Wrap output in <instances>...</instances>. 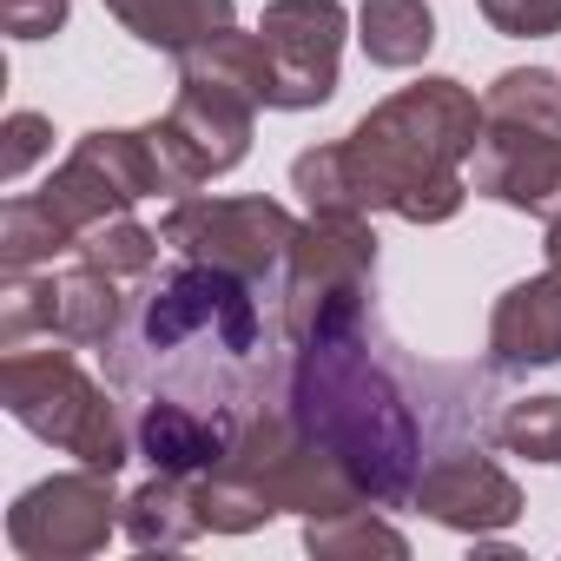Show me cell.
Here are the masks:
<instances>
[{
	"instance_id": "obj_9",
	"label": "cell",
	"mask_w": 561,
	"mask_h": 561,
	"mask_svg": "<svg viewBox=\"0 0 561 561\" xmlns=\"http://www.w3.org/2000/svg\"><path fill=\"white\" fill-rule=\"evenodd\" d=\"M152 192H159V172H152L146 133H87V139L67 152V165L47 179L41 198L87 238L93 225L133 211V205L152 198Z\"/></svg>"
},
{
	"instance_id": "obj_14",
	"label": "cell",
	"mask_w": 561,
	"mask_h": 561,
	"mask_svg": "<svg viewBox=\"0 0 561 561\" xmlns=\"http://www.w3.org/2000/svg\"><path fill=\"white\" fill-rule=\"evenodd\" d=\"M489 357L495 370H541L561 364V271L548 264L541 277L515 285L495 318H489Z\"/></svg>"
},
{
	"instance_id": "obj_22",
	"label": "cell",
	"mask_w": 561,
	"mask_h": 561,
	"mask_svg": "<svg viewBox=\"0 0 561 561\" xmlns=\"http://www.w3.org/2000/svg\"><path fill=\"white\" fill-rule=\"evenodd\" d=\"M159 231H146V225H133L126 211L119 218H106V225H93L87 238H80V257H93L100 271H113V277H152V264H159Z\"/></svg>"
},
{
	"instance_id": "obj_8",
	"label": "cell",
	"mask_w": 561,
	"mask_h": 561,
	"mask_svg": "<svg viewBox=\"0 0 561 561\" xmlns=\"http://www.w3.org/2000/svg\"><path fill=\"white\" fill-rule=\"evenodd\" d=\"M344 0H271L264 21H257V41L271 54V106L277 113H305V106H324L337 93V54H344Z\"/></svg>"
},
{
	"instance_id": "obj_10",
	"label": "cell",
	"mask_w": 561,
	"mask_h": 561,
	"mask_svg": "<svg viewBox=\"0 0 561 561\" xmlns=\"http://www.w3.org/2000/svg\"><path fill=\"white\" fill-rule=\"evenodd\" d=\"M113 476L106 469H73V476H54L41 489H27L8 515V541L27 554V561H67V554H93L106 548L113 535Z\"/></svg>"
},
{
	"instance_id": "obj_25",
	"label": "cell",
	"mask_w": 561,
	"mask_h": 561,
	"mask_svg": "<svg viewBox=\"0 0 561 561\" xmlns=\"http://www.w3.org/2000/svg\"><path fill=\"white\" fill-rule=\"evenodd\" d=\"M476 8L508 41H548V34H561V0H476Z\"/></svg>"
},
{
	"instance_id": "obj_17",
	"label": "cell",
	"mask_w": 561,
	"mask_h": 561,
	"mask_svg": "<svg viewBox=\"0 0 561 561\" xmlns=\"http://www.w3.org/2000/svg\"><path fill=\"white\" fill-rule=\"evenodd\" d=\"M357 41L370 54V67H416L430 47H436V14L423 8V0H364L357 14Z\"/></svg>"
},
{
	"instance_id": "obj_20",
	"label": "cell",
	"mask_w": 561,
	"mask_h": 561,
	"mask_svg": "<svg viewBox=\"0 0 561 561\" xmlns=\"http://www.w3.org/2000/svg\"><path fill=\"white\" fill-rule=\"evenodd\" d=\"M60 251H80V231L34 192V198H8V211H0V257H8V271H34Z\"/></svg>"
},
{
	"instance_id": "obj_27",
	"label": "cell",
	"mask_w": 561,
	"mask_h": 561,
	"mask_svg": "<svg viewBox=\"0 0 561 561\" xmlns=\"http://www.w3.org/2000/svg\"><path fill=\"white\" fill-rule=\"evenodd\" d=\"M67 8L73 0H0V27L14 41H47L67 27Z\"/></svg>"
},
{
	"instance_id": "obj_23",
	"label": "cell",
	"mask_w": 561,
	"mask_h": 561,
	"mask_svg": "<svg viewBox=\"0 0 561 561\" xmlns=\"http://www.w3.org/2000/svg\"><path fill=\"white\" fill-rule=\"evenodd\" d=\"M495 443H502L508 456H528V462L561 469V397H528V403H508V416L495 423Z\"/></svg>"
},
{
	"instance_id": "obj_16",
	"label": "cell",
	"mask_w": 561,
	"mask_h": 561,
	"mask_svg": "<svg viewBox=\"0 0 561 561\" xmlns=\"http://www.w3.org/2000/svg\"><path fill=\"white\" fill-rule=\"evenodd\" d=\"M106 14L146 47L192 54L198 41L231 27V0H106Z\"/></svg>"
},
{
	"instance_id": "obj_19",
	"label": "cell",
	"mask_w": 561,
	"mask_h": 561,
	"mask_svg": "<svg viewBox=\"0 0 561 561\" xmlns=\"http://www.w3.org/2000/svg\"><path fill=\"white\" fill-rule=\"evenodd\" d=\"M489 133H561V80L541 67H515L482 100Z\"/></svg>"
},
{
	"instance_id": "obj_2",
	"label": "cell",
	"mask_w": 561,
	"mask_h": 561,
	"mask_svg": "<svg viewBox=\"0 0 561 561\" xmlns=\"http://www.w3.org/2000/svg\"><path fill=\"white\" fill-rule=\"evenodd\" d=\"M482 146V106L456 80H416L377 113L357 119L344 139L357 205L364 211H397L410 225H443L462 211L469 179L462 159Z\"/></svg>"
},
{
	"instance_id": "obj_28",
	"label": "cell",
	"mask_w": 561,
	"mask_h": 561,
	"mask_svg": "<svg viewBox=\"0 0 561 561\" xmlns=\"http://www.w3.org/2000/svg\"><path fill=\"white\" fill-rule=\"evenodd\" d=\"M548 264H554V271H561V218H554V225H548Z\"/></svg>"
},
{
	"instance_id": "obj_5",
	"label": "cell",
	"mask_w": 561,
	"mask_h": 561,
	"mask_svg": "<svg viewBox=\"0 0 561 561\" xmlns=\"http://www.w3.org/2000/svg\"><path fill=\"white\" fill-rule=\"evenodd\" d=\"M377 271V231L364 225V211H311V225H298L285 264H277V311H285V337L305 344L311 331L357 318L364 291Z\"/></svg>"
},
{
	"instance_id": "obj_12",
	"label": "cell",
	"mask_w": 561,
	"mask_h": 561,
	"mask_svg": "<svg viewBox=\"0 0 561 561\" xmlns=\"http://www.w3.org/2000/svg\"><path fill=\"white\" fill-rule=\"evenodd\" d=\"M238 443V416L218 403V410H198L185 397H146L139 410V456L159 469V476H211Z\"/></svg>"
},
{
	"instance_id": "obj_4",
	"label": "cell",
	"mask_w": 561,
	"mask_h": 561,
	"mask_svg": "<svg viewBox=\"0 0 561 561\" xmlns=\"http://www.w3.org/2000/svg\"><path fill=\"white\" fill-rule=\"evenodd\" d=\"M0 403L14 423H27L41 443L80 456L87 469H119L126 462V423L113 397L67 357V351H8L0 364Z\"/></svg>"
},
{
	"instance_id": "obj_24",
	"label": "cell",
	"mask_w": 561,
	"mask_h": 561,
	"mask_svg": "<svg viewBox=\"0 0 561 561\" xmlns=\"http://www.w3.org/2000/svg\"><path fill=\"white\" fill-rule=\"evenodd\" d=\"M291 185L305 192V205H311V211H364V205H357L351 159H344V139H337V146H318V152H298Z\"/></svg>"
},
{
	"instance_id": "obj_11",
	"label": "cell",
	"mask_w": 561,
	"mask_h": 561,
	"mask_svg": "<svg viewBox=\"0 0 561 561\" xmlns=\"http://www.w3.org/2000/svg\"><path fill=\"white\" fill-rule=\"evenodd\" d=\"M469 185L554 225L561 218V133H489L482 126Z\"/></svg>"
},
{
	"instance_id": "obj_15",
	"label": "cell",
	"mask_w": 561,
	"mask_h": 561,
	"mask_svg": "<svg viewBox=\"0 0 561 561\" xmlns=\"http://www.w3.org/2000/svg\"><path fill=\"white\" fill-rule=\"evenodd\" d=\"M47 337L67 351H93L119 337V277L80 257L73 271H47Z\"/></svg>"
},
{
	"instance_id": "obj_3",
	"label": "cell",
	"mask_w": 561,
	"mask_h": 561,
	"mask_svg": "<svg viewBox=\"0 0 561 561\" xmlns=\"http://www.w3.org/2000/svg\"><path fill=\"white\" fill-rule=\"evenodd\" d=\"M113 351V377L126 390L146 383V370H179L185 351H211L244 364L257 351V305H251V277L238 271H211V264H179L139 305V324L106 344Z\"/></svg>"
},
{
	"instance_id": "obj_21",
	"label": "cell",
	"mask_w": 561,
	"mask_h": 561,
	"mask_svg": "<svg viewBox=\"0 0 561 561\" xmlns=\"http://www.w3.org/2000/svg\"><path fill=\"white\" fill-rule=\"evenodd\" d=\"M305 548H311V554H403V535L383 528L364 502H351V508H337V515H311Z\"/></svg>"
},
{
	"instance_id": "obj_7",
	"label": "cell",
	"mask_w": 561,
	"mask_h": 561,
	"mask_svg": "<svg viewBox=\"0 0 561 561\" xmlns=\"http://www.w3.org/2000/svg\"><path fill=\"white\" fill-rule=\"evenodd\" d=\"M159 238L165 251L192 257V264H211V271H238V277H277L291 238H298V218L277 205V198H179L165 218H159Z\"/></svg>"
},
{
	"instance_id": "obj_13",
	"label": "cell",
	"mask_w": 561,
	"mask_h": 561,
	"mask_svg": "<svg viewBox=\"0 0 561 561\" xmlns=\"http://www.w3.org/2000/svg\"><path fill=\"white\" fill-rule=\"evenodd\" d=\"M410 502H416L423 515H436L443 528H469V535L508 528V522L522 515L515 482H508L489 456H443V462H430Z\"/></svg>"
},
{
	"instance_id": "obj_18",
	"label": "cell",
	"mask_w": 561,
	"mask_h": 561,
	"mask_svg": "<svg viewBox=\"0 0 561 561\" xmlns=\"http://www.w3.org/2000/svg\"><path fill=\"white\" fill-rule=\"evenodd\" d=\"M205 528L198 515V489L185 476H152L139 495H126V535L139 548H179Z\"/></svg>"
},
{
	"instance_id": "obj_26",
	"label": "cell",
	"mask_w": 561,
	"mask_h": 561,
	"mask_svg": "<svg viewBox=\"0 0 561 561\" xmlns=\"http://www.w3.org/2000/svg\"><path fill=\"white\" fill-rule=\"evenodd\" d=\"M0 133H8V152H0V179H8V185H14V179H27V165L54 146V126H47L41 113H14Z\"/></svg>"
},
{
	"instance_id": "obj_6",
	"label": "cell",
	"mask_w": 561,
	"mask_h": 561,
	"mask_svg": "<svg viewBox=\"0 0 561 561\" xmlns=\"http://www.w3.org/2000/svg\"><path fill=\"white\" fill-rule=\"evenodd\" d=\"M251 119H257L251 93L198 80V73H179L172 113L139 126L146 152H152V172H159V192H198L205 179L231 172L251 152Z\"/></svg>"
},
{
	"instance_id": "obj_1",
	"label": "cell",
	"mask_w": 561,
	"mask_h": 561,
	"mask_svg": "<svg viewBox=\"0 0 561 561\" xmlns=\"http://www.w3.org/2000/svg\"><path fill=\"white\" fill-rule=\"evenodd\" d=\"M298 430L344 462L364 502H410L423 482V436L403 390L364 344V311L311 331L291 364Z\"/></svg>"
}]
</instances>
